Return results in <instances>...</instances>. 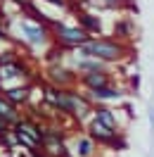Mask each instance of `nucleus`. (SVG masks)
<instances>
[{
    "label": "nucleus",
    "mask_w": 154,
    "mask_h": 157,
    "mask_svg": "<svg viewBox=\"0 0 154 157\" xmlns=\"http://www.w3.org/2000/svg\"><path fill=\"white\" fill-rule=\"evenodd\" d=\"M43 2H50V5H55L59 10H69V0H43Z\"/></svg>",
    "instance_id": "nucleus-16"
},
{
    "label": "nucleus",
    "mask_w": 154,
    "mask_h": 157,
    "mask_svg": "<svg viewBox=\"0 0 154 157\" xmlns=\"http://www.w3.org/2000/svg\"><path fill=\"white\" fill-rule=\"evenodd\" d=\"M93 117H95L97 121L107 124V126L119 128V114H116L112 107H107V105H93Z\"/></svg>",
    "instance_id": "nucleus-12"
},
{
    "label": "nucleus",
    "mask_w": 154,
    "mask_h": 157,
    "mask_svg": "<svg viewBox=\"0 0 154 157\" xmlns=\"http://www.w3.org/2000/svg\"><path fill=\"white\" fill-rule=\"evenodd\" d=\"M69 152H71V157H95L97 143L88 136V133H78V136L71 138V143H69Z\"/></svg>",
    "instance_id": "nucleus-10"
},
{
    "label": "nucleus",
    "mask_w": 154,
    "mask_h": 157,
    "mask_svg": "<svg viewBox=\"0 0 154 157\" xmlns=\"http://www.w3.org/2000/svg\"><path fill=\"white\" fill-rule=\"evenodd\" d=\"M0 157H12V155H0Z\"/></svg>",
    "instance_id": "nucleus-18"
},
{
    "label": "nucleus",
    "mask_w": 154,
    "mask_h": 157,
    "mask_svg": "<svg viewBox=\"0 0 154 157\" xmlns=\"http://www.w3.org/2000/svg\"><path fill=\"white\" fill-rule=\"evenodd\" d=\"M128 81H130V86H128V93H138V86H140V76H138V74H130V78H128Z\"/></svg>",
    "instance_id": "nucleus-15"
},
{
    "label": "nucleus",
    "mask_w": 154,
    "mask_h": 157,
    "mask_svg": "<svg viewBox=\"0 0 154 157\" xmlns=\"http://www.w3.org/2000/svg\"><path fill=\"white\" fill-rule=\"evenodd\" d=\"M10 29H12V38L19 43V48H24L26 52L33 50H48L52 45V36H50V26L33 21L29 17H14L10 19Z\"/></svg>",
    "instance_id": "nucleus-2"
},
{
    "label": "nucleus",
    "mask_w": 154,
    "mask_h": 157,
    "mask_svg": "<svg viewBox=\"0 0 154 157\" xmlns=\"http://www.w3.org/2000/svg\"><path fill=\"white\" fill-rule=\"evenodd\" d=\"M83 93L90 98L93 105H105V102H119V100H123L128 88L116 86V81H114V83H109V86H102V88H95V90H83Z\"/></svg>",
    "instance_id": "nucleus-6"
},
{
    "label": "nucleus",
    "mask_w": 154,
    "mask_h": 157,
    "mask_svg": "<svg viewBox=\"0 0 154 157\" xmlns=\"http://www.w3.org/2000/svg\"><path fill=\"white\" fill-rule=\"evenodd\" d=\"M74 17H76V24L81 29H86L90 36H102V19L97 17V12L76 7V10H74Z\"/></svg>",
    "instance_id": "nucleus-7"
},
{
    "label": "nucleus",
    "mask_w": 154,
    "mask_h": 157,
    "mask_svg": "<svg viewBox=\"0 0 154 157\" xmlns=\"http://www.w3.org/2000/svg\"><path fill=\"white\" fill-rule=\"evenodd\" d=\"M50 36H52V43L64 48L67 52L81 48L83 43L90 40V33L86 29H81L78 24H67V21H52L50 26Z\"/></svg>",
    "instance_id": "nucleus-3"
},
{
    "label": "nucleus",
    "mask_w": 154,
    "mask_h": 157,
    "mask_svg": "<svg viewBox=\"0 0 154 157\" xmlns=\"http://www.w3.org/2000/svg\"><path fill=\"white\" fill-rule=\"evenodd\" d=\"M133 31H135V26H133V21L128 19V17H126V19H119L114 24V36L121 38V40H126V43L133 38Z\"/></svg>",
    "instance_id": "nucleus-14"
},
{
    "label": "nucleus",
    "mask_w": 154,
    "mask_h": 157,
    "mask_svg": "<svg viewBox=\"0 0 154 157\" xmlns=\"http://www.w3.org/2000/svg\"><path fill=\"white\" fill-rule=\"evenodd\" d=\"M19 109L21 107H17L14 102H10V100L0 93V119H5L10 126H14V124L21 119V112H19Z\"/></svg>",
    "instance_id": "nucleus-11"
},
{
    "label": "nucleus",
    "mask_w": 154,
    "mask_h": 157,
    "mask_svg": "<svg viewBox=\"0 0 154 157\" xmlns=\"http://www.w3.org/2000/svg\"><path fill=\"white\" fill-rule=\"evenodd\" d=\"M33 90H36V81H29V83H21V86H12V88H5L2 95L14 102L17 107H26L33 98Z\"/></svg>",
    "instance_id": "nucleus-8"
},
{
    "label": "nucleus",
    "mask_w": 154,
    "mask_h": 157,
    "mask_svg": "<svg viewBox=\"0 0 154 157\" xmlns=\"http://www.w3.org/2000/svg\"><path fill=\"white\" fill-rule=\"evenodd\" d=\"M71 52L78 55V57H97L102 62H107V64H119V62L130 57L133 45L116 38V36H105L102 33V36H90L88 43H83L81 48L71 50Z\"/></svg>",
    "instance_id": "nucleus-1"
},
{
    "label": "nucleus",
    "mask_w": 154,
    "mask_h": 157,
    "mask_svg": "<svg viewBox=\"0 0 154 157\" xmlns=\"http://www.w3.org/2000/svg\"><path fill=\"white\" fill-rule=\"evenodd\" d=\"M67 50L64 48H59V45H50L48 50H43V62H45V67L48 64H59V62H67Z\"/></svg>",
    "instance_id": "nucleus-13"
},
{
    "label": "nucleus",
    "mask_w": 154,
    "mask_h": 157,
    "mask_svg": "<svg viewBox=\"0 0 154 157\" xmlns=\"http://www.w3.org/2000/svg\"><path fill=\"white\" fill-rule=\"evenodd\" d=\"M45 78H48V83L57 86V88H78V74L67 62L48 64L45 67Z\"/></svg>",
    "instance_id": "nucleus-5"
},
{
    "label": "nucleus",
    "mask_w": 154,
    "mask_h": 157,
    "mask_svg": "<svg viewBox=\"0 0 154 157\" xmlns=\"http://www.w3.org/2000/svg\"><path fill=\"white\" fill-rule=\"evenodd\" d=\"M86 133L95 140L97 145H109V147H123L126 145L119 128L107 126L102 121H97L95 117H90V121H88V126H86Z\"/></svg>",
    "instance_id": "nucleus-4"
},
{
    "label": "nucleus",
    "mask_w": 154,
    "mask_h": 157,
    "mask_svg": "<svg viewBox=\"0 0 154 157\" xmlns=\"http://www.w3.org/2000/svg\"><path fill=\"white\" fill-rule=\"evenodd\" d=\"M109 83H114L112 69L109 71H88V74L78 76V86L83 90H95V88H102V86H109Z\"/></svg>",
    "instance_id": "nucleus-9"
},
{
    "label": "nucleus",
    "mask_w": 154,
    "mask_h": 157,
    "mask_svg": "<svg viewBox=\"0 0 154 157\" xmlns=\"http://www.w3.org/2000/svg\"><path fill=\"white\" fill-rule=\"evenodd\" d=\"M26 157H48L45 152H38V155H26Z\"/></svg>",
    "instance_id": "nucleus-17"
}]
</instances>
